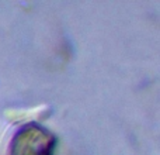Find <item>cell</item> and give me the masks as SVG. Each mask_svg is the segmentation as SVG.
Wrapping results in <instances>:
<instances>
[{
    "label": "cell",
    "instance_id": "obj_1",
    "mask_svg": "<svg viewBox=\"0 0 160 155\" xmlns=\"http://www.w3.org/2000/svg\"><path fill=\"white\" fill-rule=\"evenodd\" d=\"M55 138L45 128L30 124L21 128L11 142V155H52Z\"/></svg>",
    "mask_w": 160,
    "mask_h": 155
}]
</instances>
